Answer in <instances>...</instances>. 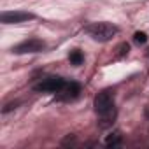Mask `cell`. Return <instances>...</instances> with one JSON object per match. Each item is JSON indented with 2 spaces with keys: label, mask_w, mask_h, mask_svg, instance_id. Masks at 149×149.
Here are the masks:
<instances>
[{
  "label": "cell",
  "mask_w": 149,
  "mask_h": 149,
  "mask_svg": "<svg viewBox=\"0 0 149 149\" xmlns=\"http://www.w3.org/2000/svg\"><path fill=\"white\" fill-rule=\"evenodd\" d=\"M86 33H90L98 42H107L118 33V26L111 25V23H93V25L86 26Z\"/></svg>",
  "instance_id": "cell-1"
},
{
  "label": "cell",
  "mask_w": 149,
  "mask_h": 149,
  "mask_svg": "<svg viewBox=\"0 0 149 149\" xmlns=\"http://www.w3.org/2000/svg\"><path fill=\"white\" fill-rule=\"evenodd\" d=\"M95 111L97 114H102V112H107L111 109H114V91L112 90H104L100 91L97 97H95Z\"/></svg>",
  "instance_id": "cell-2"
},
{
  "label": "cell",
  "mask_w": 149,
  "mask_h": 149,
  "mask_svg": "<svg viewBox=\"0 0 149 149\" xmlns=\"http://www.w3.org/2000/svg\"><path fill=\"white\" fill-rule=\"evenodd\" d=\"M65 79L58 77V76H51L44 81H40L39 84H35V91H44V93H60L65 86Z\"/></svg>",
  "instance_id": "cell-3"
},
{
  "label": "cell",
  "mask_w": 149,
  "mask_h": 149,
  "mask_svg": "<svg viewBox=\"0 0 149 149\" xmlns=\"http://www.w3.org/2000/svg\"><path fill=\"white\" fill-rule=\"evenodd\" d=\"M44 47H46V42L44 40H40V39H28V40H23L18 46H14L13 47V53H16V54L40 53V51H44Z\"/></svg>",
  "instance_id": "cell-4"
},
{
  "label": "cell",
  "mask_w": 149,
  "mask_h": 149,
  "mask_svg": "<svg viewBox=\"0 0 149 149\" xmlns=\"http://www.w3.org/2000/svg\"><path fill=\"white\" fill-rule=\"evenodd\" d=\"M35 16L32 13H25V11H9V13H2L0 21L6 25H14V23H23V21H30Z\"/></svg>",
  "instance_id": "cell-5"
},
{
  "label": "cell",
  "mask_w": 149,
  "mask_h": 149,
  "mask_svg": "<svg viewBox=\"0 0 149 149\" xmlns=\"http://www.w3.org/2000/svg\"><path fill=\"white\" fill-rule=\"evenodd\" d=\"M61 100H74L79 93H81V84L79 83H68V84H65L63 86V90H61Z\"/></svg>",
  "instance_id": "cell-6"
},
{
  "label": "cell",
  "mask_w": 149,
  "mask_h": 149,
  "mask_svg": "<svg viewBox=\"0 0 149 149\" xmlns=\"http://www.w3.org/2000/svg\"><path fill=\"white\" fill-rule=\"evenodd\" d=\"M116 107L114 109H111V111H107V112H102V114H98V126L100 128H107V126H111L112 123H114V119H116Z\"/></svg>",
  "instance_id": "cell-7"
},
{
  "label": "cell",
  "mask_w": 149,
  "mask_h": 149,
  "mask_svg": "<svg viewBox=\"0 0 149 149\" xmlns=\"http://www.w3.org/2000/svg\"><path fill=\"white\" fill-rule=\"evenodd\" d=\"M105 146H107V147H118V146H121V133H119V132H114V133L107 135Z\"/></svg>",
  "instance_id": "cell-8"
},
{
  "label": "cell",
  "mask_w": 149,
  "mask_h": 149,
  "mask_svg": "<svg viewBox=\"0 0 149 149\" xmlns=\"http://www.w3.org/2000/svg\"><path fill=\"white\" fill-rule=\"evenodd\" d=\"M68 60H70L72 65H81V63L84 61V56H83V53H81L79 49H74V51H70Z\"/></svg>",
  "instance_id": "cell-9"
},
{
  "label": "cell",
  "mask_w": 149,
  "mask_h": 149,
  "mask_svg": "<svg viewBox=\"0 0 149 149\" xmlns=\"http://www.w3.org/2000/svg\"><path fill=\"white\" fill-rule=\"evenodd\" d=\"M128 51H130V46H128L126 42L119 44V46H118V58H123V56H126V54H128Z\"/></svg>",
  "instance_id": "cell-10"
},
{
  "label": "cell",
  "mask_w": 149,
  "mask_h": 149,
  "mask_svg": "<svg viewBox=\"0 0 149 149\" xmlns=\"http://www.w3.org/2000/svg\"><path fill=\"white\" fill-rule=\"evenodd\" d=\"M133 40H135L137 44H146V42H147V35H146L144 32H135Z\"/></svg>",
  "instance_id": "cell-11"
},
{
  "label": "cell",
  "mask_w": 149,
  "mask_h": 149,
  "mask_svg": "<svg viewBox=\"0 0 149 149\" xmlns=\"http://www.w3.org/2000/svg\"><path fill=\"white\" fill-rule=\"evenodd\" d=\"M61 146H76V135H67L61 140Z\"/></svg>",
  "instance_id": "cell-12"
},
{
  "label": "cell",
  "mask_w": 149,
  "mask_h": 149,
  "mask_svg": "<svg viewBox=\"0 0 149 149\" xmlns=\"http://www.w3.org/2000/svg\"><path fill=\"white\" fill-rule=\"evenodd\" d=\"M147 54H149V53H147Z\"/></svg>",
  "instance_id": "cell-13"
}]
</instances>
